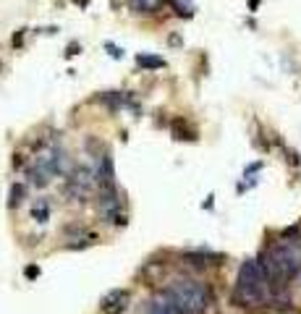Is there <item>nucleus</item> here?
<instances>
[{
  "label": "nucleus",
  "mask_w": 301,
  "mask_h": 314,
  "mask_svg": "<svg viewBox=\"0 0 301 314\" xmlns=\"http://www.w3.org/2000/svg\"><path fill=\"white\" fill-rule=\"evenodd\" d=\"M272 298V285L264 275L260 259H244L236 275L233 301L241 306H262Z\"/></svg>",
  "instance_id": "nucleus-1"
},
{
  "label": "nucleus",
  "mask_w": 301,
  "mask_h": 314,
  "mask_svg": "<svg viewBox=\"0 0 301 314\" xmlns=\"http://www.w3.org/2000/svg\"><path fill=\"white\" fill-rule=\"evenodd\" d=\"M163 291L181 314H205L209 309V301H212L209 288L194 277H173Z\"/></svg>",
  "instance_id": "nucleus-2"
},
{
  "label": "nucleus",
  "mask_w": 301,
  "mask_h": 314,
  "mask_svg": "<svg viewBox=\"0 0 301 314\" xmlns=\"http://www.w3.org/2000/svg\"><path fill=\"white\" fill-rule=\"evenodd\" d=\"M34 163L39 167H45L50 176H63V173H68V155H66V149H63V144L58 139L42 144L39 152L34 155Z\"/></svg>",
  "instance_id": "nucleus-3"
},
{
  "label": "nucleus",
  "mask_w": 301,
  "mask_h": 314,
  "mask_svg": "<svg viewBox=\"0 0 301 314\" xmlns=\"http://www.w3.org/2000/svg\"><path fill=\"white\" fill-rule=\"evenodd\" d=\"M94 184H97V181H94L92 167L74 165L71 170H68V178H66V197H71L74 202H81L89 191H92Z\"/></svg>",
  "instance_id": "nucleus-4"
},
{
  "label": "nucleus",
  "mask_w": 301,
  "mask_h": 314,
  "mask_svg": "<svg viewBox=\"0 0 301 314\" xmlns=\"http://www.w3.org/2000/svg\"><path fill=\"white\" fill-rule=\"evenodd\" d=\"M97 212L102 215L105 220L115 222V225H123V215H121V194H118L115 186H105L97 194Z\"/></svg>",
  "instance_id": "nucleus-5"
},
{
  "label": "nucleus",
  "mask_w": 301,
  "mask_h": 314,
  "mask_svg": "<svg viewBox=\"0 0 301 314\" xmlns=\"http://www.w3.org/2000/svg\"><path fill=\"white\" fill-rule=\"evenodd\" d=\"M126 306H129V291H113V293H108V296L102 298V304H100V309L105 314H123L126 312Z\"/></svg>",
  "instance_id": "nucleus-6"
},
{
  "label": "nucleus",
  "mask_w": 301,
  "mask_h": 314,
  "mask_svg": "<svg viewBox=\"0 0 301 314\" xmlns=\"http://www.w3.org/2000/svg\"><path fill=\"white\" fill-rule=\"evenodd\" d=\"M144 314H181V312L176 309V306H173V301L168 298V293L160 291V293H155V296L147 301Z\"/></svg>",
  "instance_id": "nucleus-7"
},
{
  "label": "nucleus",
  "mask_w": 301,
  "mask_h": 314,
  "mask_svg": "<svg viewBox=\"0 0 301 314\" xmlns=\"http://www.w3.org/2000/svg\"><path fill=\"white\" fill-rule=\"evenodd\" d=\"M24 176H26V181H29L32 186H37V188H45L47 184H50V178H53L50 173H47L45 167H39L37 163H32L29 167H26Z\"/></svg>",
  "instance_id": "nucleus-8"
},
{
  "label": "nucleus",
  "mask_w": 301,
  "mask_h": 314,
  "mask_svg": "<svg viewBox=\"0 0 301 314\" xmlns=\"http://www.w3.org/2000/svg\"><path fill=\"white\" fill-rule=\"evenodd\" d=\"M50 199L47 197H37L32 202V220L34 222H39V225H45L47 220H50Z\"/></svg>",
  "instance_id": "nucleus-9"
},
{
  "label": "nucleus",
  "mask_w": 301,
  "mask_h": 314,
  "mask_svg": "<svg viewBox=\"0 0 301 314\" xmlns=\"http://www.w3.org/2000/svg\"><path fill=\"white\" fill-rule=\"evenodd\" d=\"M136 63L142 68H150V71H155V68H163L165 66V58H160V55H150V53H139L136 55Z\"/></svg>",
  "instance_id": "nucleus-10"
},
{
  "label": "nucleus",
  "mask_w": 301,
  "mask_h": 314,
  "mask_svg": "<svg viewBox=\"0 0 301 314\" xmlns=\"http://www.w3.org/2000/svg\"><path fill=\"white\" fill-rule=\"evenodd\" d=\"M129 5L136 13H155L163 5V0H129Z\"/></svg>",
  "instance_id": "nucleus-11"
},
{
  "label": "nucleus",
  "mask_w": 301,
  "mask_h": 314,
  "mask_svg": "<svg viewBox=\"0 0 301 314\" xmlns=\"http://www.w3.org/2000/svg\"><path fill=\"white\" fill-rule=\"evenodd\" d=\"M24 191H26L24 184H13V186L8 188V207H11V209L19 207L21 202H24Z\"/></svg>",
  "instance_id": "nucleus-12"
},
{
  "label": "nucleus",
  "mask_w": 301,
  "mask_h": 314,
  "mask_svg": "<svg viewBox=\"0 0 301 314\" xmlns=\"http://www.w3.org/2000/svg\"><path fill=\"white\" fill-rule=\"evenodd\" d=\"M186 259L191 264H209V259H220L218 254H207V251H186Z\"/></svg>",
  "instance_id": "nucleus-13"
},
{
  "label": "nucleus",
  "mask_w": 301,
  "mask_h": 314,
  "mask_svg": "<svg viewBox=\"0 0 301 314\" xmlns=\"http://www.w3.org/2000/svg\"><path fill=\"white\" fill-rule=\"evenodd\" d=\"M170 5L176 8L178 16H194V3L191 0H170Z\"/></svg>",
  "instance_id": "nucleus-14"
},
{
  "label": "nucleus",
  "mask_w": 301,
  "mask_h": 314,
  "mask_svg": "<svg viewBox=\"0 0 301 314\" xmlns=\"http://www.w3.org/2000/svg\"><path fill=\"white\" fill-rule=\"evenodd\" d=\"M39 267H37V264H26V267H24V277H26V280H37V277H39Z\"/></svg>",
  "instance_id": "nucleus-15"
},
{
  "label": "nucleus",
  "mask_w": 301,
  "mask_h": 314,
  "mask_svg": "<svg viewBox=\"0 0 301 314\" xmlns=\"http://www.w3.org/2000/svg\"><path fill=\"white\" fill-rule=\"evenodd\" d=\"M105 50L110 53V58H115V60H121L123 58V47H115L113 42H105Z\"/></svg>",
  "instance_id": "nucleus-16"
},
{
  "label": "nucleus",
  "mask_w": 301,
  "mask_h": 314,
  "mask_svg": "<svg viewBox=\"0 0 301 314\" xmlns=\"http://www.w3.org/2000/svg\"><path fill=\"white\" fill-rule=\"evenodd\" d=\"M76 50L81 53V47H79V45H76V42H74V45H68V53H66V55H68V58H71V55H76Z\"/></svg>",
  "instance_id": "nucleus-17"
},
{
  "label": "nucleus",
  "mask_w": 301,
  "mask_h": 314,
  "mask_svg": "<svg viewBox=\"0 0 301 314\" xmlns=\"http://www.w3.org/2000/svg\"><path fill=\"white\" fill-rule=\"evenodd\" d=\"M257 5H260V0H249V8H251V11H254Z\"/></svg>",
  "instance_id": "nucleus-18"
},
{
  "label": "nucleus",
  "mask_w": 301,
  "mask_h": 314,
  "mask_svg": "<svg viewBox=\"0 0 301 314\" xmlns=\"http://www.w3.org/2000/svg\"><path fill=\"white\" fill-rule=\"evenodd\" d=\"M81 5H87V0H81Z\"/></svg>",
  "instance_id": "nucleus-19"
}]
</instances>
